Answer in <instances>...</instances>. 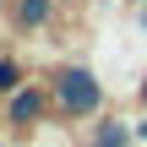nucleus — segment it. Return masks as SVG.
<instances>
[{
    "instance_id": "f257e3e1",
    "label": "nucleus",
    "mask_w": 147,
    "mask_h": 147,
    "mask_svg": "<svg viewBox=\"0 0 147 147\" xmlns=\"http://www.w3.org/2000/svg\"><path fill=\"white\" fill-rule=\"evenodd\" d=\"M55 104H60L65 115H76V120H82V115H93V109L104 104V87L93 82V71H87V65H65V71L55 76Z\"/></svg>"
},
{
    "instance_id": "f03ea898",
    "label": "nucleus",
    "mask_w": 147,
    "mask_h": 147,
    "mask_svg": "<svg viewBox=\"0 0 147 147\" xmlns=\"http://www.w3.org/2000/svg\"><path fill=\"white\" fill-rule=\"evenodd\" d=\"M38 109H44V98H38V93H11V120H16V125L38 120Z\"/></svg>"
},
{
    "instance_id": "7ed1b4c3",
    "label": "nucleus",
    "mask_w": 147,
    "mask_h": 147,
    "mask_svg": "<svg viewBox=\"0 0 147 147\" xmlns=\"http://www.w3.org/2000/svg\"><path fill=\"white\" fill-rule=\"evenodd\" d=\"M49 22V0H16V27H44Z\"/></svg>"
},
{
    "instance_id": "20e7f679",
    "label": "nucleus",
    "mask_w": 147,
    "mask_h": 147,
    "mask_svg": "<svg viewBox=\"0 0 147 147\" xmlns=\"http://www.w3.org/2000/svg\"><path fill=\"white\" fill-rule=\"evenodd\" d=\"M131 142V131L120 125V120H109V125H98V147H125Z\"/></svg>"
},
{
    "instance_id": "39448f33",
    "label": "nucleus",
    "mask_w": 147,
    "mask_h": 147,
    "mask_svg": "<svg viewBox=\"0 0 147 147\" xmlns=\"http://www.w3.org/2000/svg\"><path fill=\"white\" fill-rule=\"evenodd\" d=\"M16 87H22V65H16V60H0V93L11 98Z\"/></svg>"
}]
</instances>
